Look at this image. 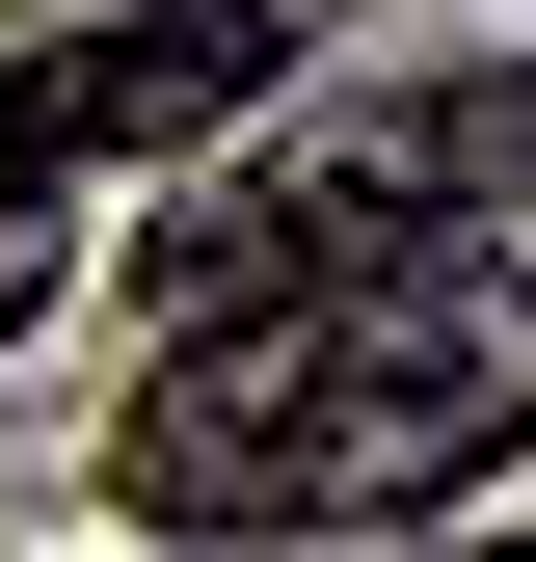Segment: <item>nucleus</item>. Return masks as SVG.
Segmentation results:
<instances>
[{
	"label": "nucleus",
	"mask_w": 536,
	"mask_h": 562,
	"mask_svg": "<svg viewBox=\"0 0 536 562\" xmlns=\"http://www.w3.org/2000/svg\"><path fill=\"white\" fill-rule=\"evenodd\" d=\"M536 429V268L510 241H376V268H295V295H215L161 322V402H134V536H376L429 509L456 456Z\"/></svg>",
	"instance_id": "nucleus-1"
},
{
	"label": "nucleus",
	"mask_w": 536,
	"mask_h": 562,
	"mask_svg": "<svg viewBox=\"0 0 536 562\" xmlns=\"http://www.w3.org/2000/svg\"><path fill=\"white\" fill-rule=\"evenodd\" d=\"M349 161L402 188V215H536V54H483V81H429V108H376Z\"/></svg>",
	"instance_id": "nucleus-2"
},
{
	"label": "nucleus",
	"mask_w": 536,
	"mask_h": 562,
	"mask_svg": "<svg viewBox=\"0 0 536 562\" xmlns=\"http://www.w3.org/2000/svg\"><path fill=\"white\" fill-rule=\"evenodd\" d=\"M27 295H54V241H27V215H0V322H27Z\"/></svg>",
	"instance_id": "nucleus-3"
},
{
	"label": "nucleus",
	"mask_w": 536,
	"mask_h": 562,
	"mask_svg": "<svg viewBox=\"0 0 536 562\" xmlns=\"http://www.w3.org/2000/svg\"><path fill=\"white\" fill-rule=\"evenodd\" d=\"M456 562H536V536H456Z\"/></svg>",
	"instance_id": "nucleus-4"
}]
</instances>
